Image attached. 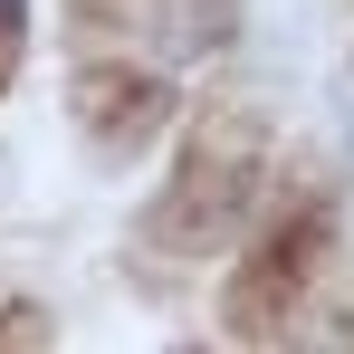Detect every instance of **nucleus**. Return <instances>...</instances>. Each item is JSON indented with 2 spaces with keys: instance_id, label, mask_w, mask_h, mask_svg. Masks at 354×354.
I'll return each mask as SVG.
<instances>
[{
  "instance_id": "7ed1b4c3",
  "label": "nucleus",
  "mask_w": 354,
  "mask_h": 354,
  "mask_svg": "<svg viewBox=\"0 0 354 354\" xmlns=\"http://www.w3.org/2000/svg\"><path fill=\"white\" fill-rule=\"evenodd\" d=\"M316 249H326V221L306 211V221H288V230L249 259V278L230 288V326H239V335H268V326H278V306H297L306 268H316Z\"/></svg>"
},
{
  "instance_id": "f257e3e1",
  "label": "nucleus",
  "mask_w": 354,
  "mask_h": 354,
  "mask_svg": "<svg viewBox=\"0 0 354 354\" xmlns=\"http://www.w3.org/2000/svg\"><path fill=\"white\" fill-rule=\"evenodd\" d=\"M249 192H259V124L249 115H201L173 192L153 211V239L163 249H211V239H230L249 221Z\"/></svg>"
},
{
  "instance_id": "20e7f679",
  "label": "nucleus",
  "mask_w": 354,
  "mask_h": 354,
  "mask_svg": "<svg viewBox=\"0 0 354 354\" xmlns=\"http://www.w3.org/2000/svg\"><path fill=\"white\" fill-rule=\"evenodd\" d=\"M221 29H230V0H163V10H153V39H163L173 58H201Z\"/></svg>"
},
{
  "instance_id": "39448f33",
  "label": "nucleus",
  "mask_w": 354,
  "mask_h": 354,
  "mask_svg": "<svg viewBox=\"0 0 354 354\" xmlns=\"http://www.w3.org/2000/svg\"><path fill=\"white\" fill-rule=\"evenodd\" d=\"M19 29H29V0H0V86H10V67H19Z\"/></svg>"
},
{
  "instance_id": "f03ea898",
  "label": "nucleus",
  "mask_w": 354,
  "mask_h": 354,
  "mask_svg": "<svg viewBox=\"0 0 354 354\" xmlns=\"http://www.w3.org/2000/svg\"><path fill=\"white\" fill-rule=\"evenodd\" d=\"M77 115L96 124V144H106V153H134V144H153V124L173 115V86H163L153 67L106 58V67H86V77H77Z\"/></svg>"
}]
</instances>
